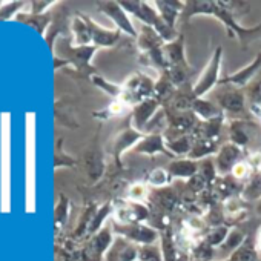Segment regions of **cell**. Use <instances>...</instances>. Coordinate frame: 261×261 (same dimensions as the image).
Listing matches in <instances>:
<instances>
[{"label":"cell","mask_w":261,"mask_h":261,"mask_svg":"<svg viewBox=\"0 0 261 261\" xmlns=\"http://www.w3.org/2000/svg\"><path fill=\"white\" fill-rule=\"evenodd\" d=\"M217 65H218V56L215 57V60H214V65H212V69L209 68L207 69V72H206V75L203 77V80H201V83H200V86H197V89H195V92L198 94H201V92H204L209 86H212L214 85V82H215V77H217Z\"/></svg>","instance_id":"1"},{"label":"cell","mask_w":261,"mask_h":261,"mask_svg":"<svg viewBox=\"0 0 261 261\" xmlns=\"http://www.w3.org/2000/svg\"><path fill=\"white\" fill-rule=\"evenodd\" d=\"M223 103L226 105V108L232 109V111H238L241 106H243V100L240 95H235V94H229L223 98Z\"/></svg>","instance_id":"2"},{"label":"cell","mask_w":261,"mask_h":261,"mask_svg":"<svg viewBox=\"0 0 261 261\" xmlns=\"http://www.w3.org/2000/svg\"><path fill=\"white\" fill-rule=\"evenodd\" d=\"M235 159H237V151H232V149L227 148L224 151V155L221 154V157H220V165L224 166L223 169H227V166H230Z\"/></svg>","instance_id":"3"}]
</instances>
